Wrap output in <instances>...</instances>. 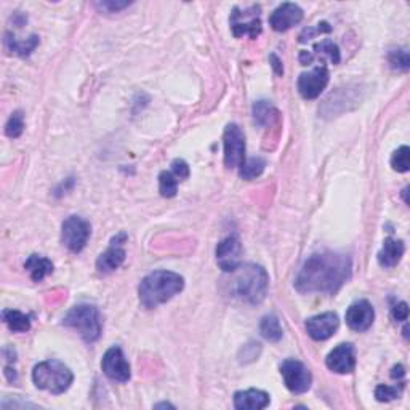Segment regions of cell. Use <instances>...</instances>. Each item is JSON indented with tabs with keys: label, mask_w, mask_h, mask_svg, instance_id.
Wrapping results in <instances>:
<instances>
[{
	"label": "cell",
	"mask_w": 410,
	"mask_h": 410,
	"mask_svg": "<svg viewBox=\"0 0 410 410\" xmlns=\"http://www.w3.org/2000/svg\"><path fill=\"white\" fill-rule=\"evenodd\" d=\"M351 258L336 252H319L303 263L295 279L300 293L334 295L351 277Z\"/></svg>",
	"instance_id": "cell-1"
},
{
	"label": "cell",
	"mask_w": 410,
	"mask_h": 410,
	"mask_svg": "<svg viewBox=\"0 0 410 410\" xmlns=\"http://www.w3.org/2000/svg\"><path fill=\"white\" fill-rule=\"evenodd\" d=\"M185 287V279L173 271H154L143 279L138 287L139 302L144 308L153 309L167 303Z\"/></svg>",
	"instance_id": "cell-2"
},
{
	"label": "cell",
	"mask_w": 410,
	"mask_h": 410,
	"mask_svg": "<svg viewBox=\"0 0 410 410\" xmlns=\"http://www.w3.org/2000/svg\"><path fill=\"white\" fill-rule=\"evenodd\" d=\"M269 289V276L266 269L258 264L248 263L239 266L232 279V293L244 303L259 305L266 298Z\"/></svg>",
	"instance_id": "cell-3"
},
{
	"label": "cell",
	"mask_w": 410,
	"mask_h": 410,
	"mask_svg": "<svg viewBox=\"0 0 410 410\" xmlns=\"http://www.w3.org/2000/svg\"><path fill=\"white\" fill-rule=\"evenodd\" d=\"M34 385L51 394H63L74 382V373L63 362L50 359L39 362L33 370Z\"/></svg>",
	"instance_id": "cell-4"
},
{
	"label": "cell",
	"mask_w": 410,
	"mask_h": 410,
	"mask_svg": "<svg viewBox=\"0 0 410 410\" xmlns=\"http://www.w3.org/2000/svg\"><path fill=\"white\" fill-rule=\"evenodd\" d=\"M63 325L76 330L87 343H95L103 334V318L100 309L93 305H77L65 316Z\"/></svg>",
	"instance_id": "cell-5"
},
{
	"label": "cell",
	"mask_w": 410,
	"mask_h": 410,
	"mask_svg": "<svg viewBox=\"0 0 410 410\" xmlns=\"http://www.w3.org/2000/svg\"><path fill=\"white\" fill-rule=\"evenodd\" d=\"M90 223L77 215L66 218L63 226H61V242H63L66 248H69L74 253L84 250L88 239H90Z\"/></svg>",
	"instance_id": "cell-6"
},
{
	"label": "cell",
	"mask_w": 410,
	"mask_h": 410,
	"mask_svg": "<svg viewBox=\"0 0 410 410\" xmlns=\"http://www.w3.org/2000/svg\"><path fill=\"white\" fill-rule=\"evenodd\" d=\"M225 144V165L228 169H239L246 162V137L236 123H230L223 135Z\"/></svg>",
	"instance_id": "cell-7"
},
{
	"label": "cell",
	"mask_w": 410,
	"mask_h": 410,
	"mask_svg": "<svg viewBox=\"0 0 410 410\" xmlns=\"http://www.w3.org/2000/svg\"><path fill=\"white\" fill-rule=\"evenodd\" d=\"M281 375L289 391L295 394L306 393L313 383L309 368L297 359H285L281 364Z\"/></svg>",
	"instance_id": "cell-8"
},
{
	"label": "cell",
	"mask_w": 410,
	"mask_h": 410,
	"mask_svg": "<svg viewBox=\"0 0 410 410\" xmlns=\"http://www.w3.org/2000/svg\"><path fill=\"white\" fill-rule=\"evenodd\" d=\"M231 29L234 37H242L248 35L250 39H257L262 33V22H259V7H253L239 12V8H234L231 15Z\"/></svg>",
	"instance_id": "cell-9"
},
{
	"label": "cell",
	"mask_w": 410,
	"mask_h": 410,
	"mask_svg": "<svg viewBox=\"0 0 410 410\" xmlns=\"http://www.w3.org/2000/svg\"><path fill=\"white\" fill-rule=\"evenodd\" d=\"M330 74L329 69L323 66H316L313 71L303 72L302 76L298 77V92L305 100H314L318 98L321 93L325 90L327 84H329Z\"/></svg>",
	"instance_id": "cell-10"
},
{
	"label": "cell",
	"mask_w": 410,
	"mask_h": 410,
	"mask_svg": "<svg viewBox=\"0 0 410 410\" xmlns=\"http://www.w3.org/2000/svg\"><path fill=\"white\" fill-rule=\"evenodd\" d=\"M101 368L108 378L119 383H126L130 380V377H132L128 361L126 359L123 351L119 346L109 348L105 352L101 361Z\"/></svg>",
	"instance_id": "cell-11"
},
{
	"label": "cell",
	"mask_w": 410,
	"mask_h": 410,
	"mask_svg": "<svg viewBox=\"0 0 410 410\" xmlns=\"http://www.w3.org/2000/svg\"><path fill=\"white\" fill-rule=\"evenodd\" d=\"M242 246L236 236H230L218 244L216 263L225 273H234L241 266Z\"/></svg>",
	"instance_id": "cell-12"
},
{
	"label": "cell",
	"mask_w": 410,
	"mask_h": 410,
	"mask_svg": "<svg viewBox=\"0 0 410 410\" xmlns=\"http://www.w3.org/2000/svg\"><path fill=\"white\" fill-rule=\"evenodd\" d=\"M340 321L339 316L335 313H323L318 316H313L306 321V330H308V335L316 341H324L329 340L332 335L339 330Z\"/></svg>",
	"instance_id": "cell-13"
},
{
	"label": "cell",
	"mask_w": 410,
	"mask_h": 410,
	"mask_svg": "<svg viewBox=\"0 0 410 410\" xmlns=\"http://www.w3.org/2000/svg\"><path fill=\"white\" fill-rule=\"evenodd\" d=\"M345 318L351 330L366 332L370 329L373 321H375V309L367 300H359V302H355L348 308Z\"/></svg>",
	"instance_id": "cell-14"
},
{
	"label": "cell",
	"mask_w": 410,
	"mask_h": 410,
	"mask_svg": "<svg viewBox=\"0 0 410 410\" xmlns=\"http://www.w3.org/2000/svg\"><path fill=\"white\" fill-rule=\"evenodd\" d=\"M303 19V10L298 5L285 2L274 10L271 17H269V26L276 31V33H285L293 26L302 23Z\"/></svg>",
	"instance_id": "cell-15"
},
{
	"label": "cell",
	"mask_w": 410,
	"mask_h": 410,
	"mask_svg": "<svg viewBox=\"0 0 410 410\" xmlns=\"http://www.w3.org/2000/svg\"><path fill=\"white\" fill-rule=\"evenodd\" d=\"M325 366L335 373H351L356 367V351L351 343H341L329 352Z\"/></svg>",
	"instance_id": "cell-16"
},
{
	"label": "cell",
	"mask_w": 410,
	"mask_h": 410,
	"mask_svg": "<svg viewBox=\"0 0 410 410\" xmlns=\"http://www.w3.org/2000/svg\"><path fill=\"white\" fill-rule=\"evenodd\" d=\"M127 241V234H119L111 241V246H109L105 253H101L100 258L96 259V269L103 274L112 273L114 269H117L121 264L126 262L127 253L123 250V242Z\"/></svg>",
	"instance_id": "cell-17"
},
{
	"label": "cell",
	"mask_w": 410,
	"mask_h": 410,
	"mask_svg": "<svg viewBox=\"0 0 410 410\" xmlns=\"http://www.w3.org/2000/svg\"><path fill=\"white\" fill-rule=\"evenodd\" d=\"M269 394L262 389H246L234 394V407L237 410H259L269 406Z\"/></svg>",
	"instance_id": "cell-18"
},
{
	"label": "cell",
	"mask_w": 410,
	"mask_h": 410,
	"mask_svg": "<svg viewBox=\"0 0 410 410\" xmlns=\"http://www.w3.org/2000/svg\"><path fill=\"white\" fill-rule=\"evenodd\" d=\"M404 250H406V247H404L402 241H396V239L388 237L386 241L383 242L380 253H378V263H380V266L383 268L398 266L404 255Z\"/></svg>",
	"instance_id": "cell-19"
},
{
	"label": "cell",
	"mask_w": 410,
	"mask_h": 410,
	"mask_svg": "<svg viewBox=\"0 0 410 410\" xmlns=\"http://www.w3.org/2000/svg\"><path fill=\"white\" fill-rule=\"evenodd\" d=\"M24 268L28 269L29 276L34 282L44 281L49 274L53 273V263H51L49 258L40 257V255H31L28 259H26Z\"/></svg>",
	"instance_id": "cell-20"
},
{
	"label": "cell",
	"mask_w": 410,
	"mask_h": 410,
	"mask_svg": "<svg viewBox=\"0 0 410 410\" xmlns=\"http://www.w3.org/2000/svg\"><path fill=\"white\" fill-rule=\"evenodd\" d=\"M37 45H39V37L35 34H33L26 40H18L10 33L5 34V46H7L10 53H15L18 56H29Z\"/></svg>",
	"instance_id": "cell-21"
},
{
	"label": "cell",
	"mask_w": 410,
	"mask_h": 410,
	"mask_svg": "<svg viewBox=\"0 0 410 410\" xmlns=\"http://www.w3.org/2000/svg\"><path fill=\"white\" fill-rule=\"evenodd\" d=\"M259 332H262L263 339H266L268 341H273V343L282 340V336H284L281 321H279L277 316H274V314L264 316V318L262 319V323H259Z\"/></svg>",
	"instance_id": "cell-22"
},
{
	"label": "cell",
	"mask_w": 410,
	"mask_h": 410,
	"mask_svg": "<svg viewBox=\"0 0 410 410\" xmlns=\"http://www.w3.org/2000/svg\"><path fill=\"white\" fill-rule=\"evenodd\" d=\"M253 119H255L258 126H271L277 119V109L269 101H255V105H253Z\"/></svg>",
	"instance_id": "cell-23"
},
{
	"label": "cell",
	"mask_w": 410,
	"mask_h": 410,
	"mask_svg": "<svg viewBox=\"0 0 410 410\" xmlns=\"http://www.w3.org/2000/svg\"><path fill=\"white\" fill-rule=\"evenodd\" d=\"M3 323L8 325L12 332H28L31 329V318L23 314L22 311L5 309L2 313Z\"/></svg>",
	"instance_id": "cell-24"
},
{
	"label": "cell",
	"mask_w": 410,
	"mask_h": 410,
	"mask_svg": "<svg viewBox=\"0 0 410 410\" xmlns=\"http://www.w3.org/2000/svg\"><path fill=\"white\" fill-rule=\"evenodd\" d=\"M264 167H266V162L262 157H252L239 167V175L244 180H253L263 173Z\"/></svg>",
	"instance_id": "cell-25"
},
{
	"label": "cell",
	"mask_w": 410,
	"mask_h": 410,
	"mask_svg": "<svg viewBox=\"0 0 410 410\" xmlns=\"http://www.w3.org/2000/svg\"><path fill=\"white\" fill-rule=\"evenodd\" d=\"M159 191L164 197H173L178 191V178L172 173L164 170L159 175Z\"/></svg>",
	"instance_id": "cell-26"
},
{
	"label": "cell",
	"mask_w": 410,
	"mask_h": 410,
	"mask_svg": "<svg viewBox=\"0 0 410 410\" xmlns=\"http://www.w3.org/2000/svg\"><path fill=\"white\" fill-rule=\"evenodd\" d=\"M391 167L396 172H409L410 167V149L407 146H401L391 155Z\"/></svg>",
	"instance_id": "cell-27"
},
{
	"label": "cell",
	"mask_w": 410,
	"mask_h": 410,
	"mask_svg": "<svg viewBox=\"0 0 410 410\" xmlns=\"http://www.w3.org/2000/svg\"><path fill=\"white\" fill-rule=\"evenodd\" d=\"M24 130V116L22 111H15L12 116H10L7 126H5V133L10 138H18L22 137Z\"/></svg>",
	"instance_id": "cell-28"
},
{
	"label": "cell",
	"mask_w": 410,
	"mask_h": 410,
	"mask_svg": "<svg viewBox=\"0 0 410 410\" xmlns=\"http://www.w3.org/2000/svg\"><path fill=\"white\" fill-rule=\"evenodd\" d=\"M314 50L318 51L321 55H325L329 56L330 61L334 65H339L340 63V50L339 46H336L332 40H323L321 44H316L314 45Z\"/></svg>",
	"instance_id": "cell-29"
},
{
	"label": "cell",
	"mask_w": 410,
	"mask_h": 410,
	"mask_svg": "<svg viewBox=\"0 0 410 410\" xmlns=\"http://www.w3.org/2000/svg\"><path fill=\"white\" fill-rule=\"evenodd\" d=\"M388 60H389V65H391L394 69H401V71H407L409 69L410 60H409V51L407 50H404V49L393 50L391 53L388 55Z\"/></svg>",
	"instance_id": "cell-30"
},
{
	"label": "cell",
	"mask_w": 410,
	"mask_h": 410,
	"mask_svg": "<svg viewBox=\"0 0 410 410\" xmlns=\"http://www.w3.org/2000/svg\"><path fill=\"white\" fill-rule=\"evenodd\" d=\"M398 396H399L398 388H393V386H388V385H378L375 388V398H377V401H380V402H389V401H393V399H396Z\"/></svg>",
	"instance_id": "cell-31"
},
{
	"label": "cell",
	"mask_w": 410,
	"mask_h": 410,
	"mask_svg": "<svg viewBox=\"0 0 410 410\" xmlns=\"http://www.w3.org/2000/svg\"><path fill=\"white\" fill-rule=\"evenodd\" d=\"M172 173L178 180H186L189 176V167L183 159H175L172 162Z\"/></svg>",
	"instance_id": "cell-32"
},
{
	"label": "cell",
	"mask_w": 410,
	"mask_h": 410,
	"mask_svg": "<svg viewBox=\"0 0 410 410\" xmlns=\"http://www.w3.org/2000/svg\"><path fill=\"white\" fill-rule=\"evenodd\" d=\"M394 321H398V323H404V321H407L409 318V306L406 302H401L398 305L393 306V311H391Z\"/></svg>",
	"instance_id": "cell-33"
},
{
	"label": "cell",
	"mask_w": 410,
	"mask_h": 410,
	"mask_svg": "<svg viewBox=\"0 0 410 410\" xmlns=\"http://www.w3.org/2000/svg\"><path fill=\"white\" fill-rule=\"evenodd\" d=\"M332 28L329 26V23H319L318 28L316 29H305L303 34L300 35V42H305L306 39H311L314 34H321V33H330Z\"/></svg>",
	"instance_id": "cell-34"
},
{
	"label": "cell",
	"mask_w": 410,
	"mask_h": 410,
	"mask_svg": "<svg viewBox=\"0 0 410 410\" xmlns=\"http://www.w3.org/2000/svg\"><path fill=\"white\" fill-rule=\"evenodd\" d=\"M128 2H103V3H98V7H101L103 10H106V12H119V10H123L126 7H128Z\"/></svg>",
	"instance_id": "cell-35"
},
{
	"label": "cell",
	"mask_w": 410,
	"mask_h": 410,
	"mask_svg": "<svg viewBox=\"0 0 410 410\" xmlns=\"http://www.w3.org/2000/svg\"><path fill=\"white\" fill-rule=\"evenodd\" d=\"M5 375H7V378H8V382H17V378H18V375H17V370H12V367H5Z\"/></svg>",
	"instance_id": "cell-36"
},
{
	"label": "cell",
	"mask_w": 410,
	"mask_h": 410,
	"mask_svg": "<svg viewBox=\"0 0 410 410\" xmlns=\"http://www.w3.org/2000/svg\"><path fill=\"white\" fill-rule=\"evenodd\" d=\"M155 407H173V406H170V404H157Z\"/></svg>",
	"instance_id": "cell-37"
}]
</instances>
